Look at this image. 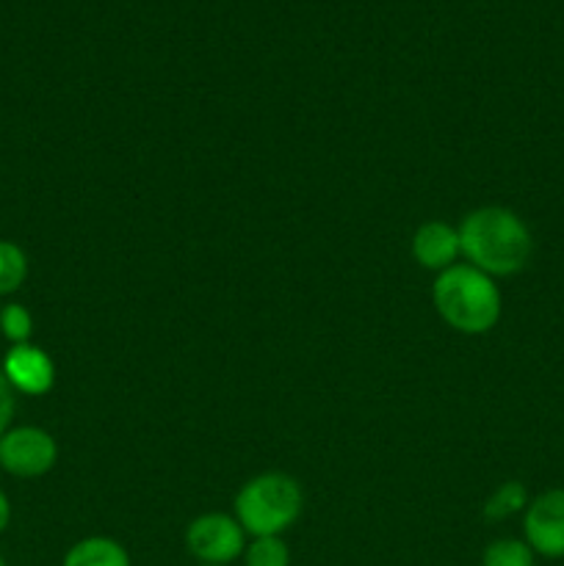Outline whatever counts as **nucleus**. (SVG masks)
Here are the masks:
<instances>
[{"label":"nucleus","mask_w":564,"mask_h":566,"mask_svg":"<svg viewBox=\"0 0 564 566\" xmlns=\"http://www.w3.org/2000/svg\"><path fill=\"white\" fill-rule=\"evenodd\" d=\"M457 230L468 263L492 280L523 271L534 249L525 221L514 210L495 205L468 213Z\"/></svg>","instance_id":"obj_1"},{"label":"nucleus","mask_w":564,"mask_h":566,"mask_svg":"<svg viewBox=\"0 0 564 566\" xmlns=\"http://www.w3.org/2000/svg\"><path fill=\"white\" fill-rule=\"evenodd\" d=\"M431 298L440 318L462 335H484L501 321V287L470 263H457L440 271L431 287Z\"/></svg>","instance_id":"obj_2"},{"label":"nucleus","mask_w":564,"mask_h":566,"mask_svg":"<svg viewBox=\"0 0 564 566\" xmlns=\"http://www.w3.org/2000/svg\"><path fill=\"white\" fill-rule=\"evenodd\" d=\"M304 506L302 486L285 473L249 479L236 495V520L247 536H282L299 520Z\"/></svg>","instance_id":"obj_3"},{"label":"nucleus","mask_w":564,"mask_h":566,"mask_svg":"<svg viewBox=\"0 0 564 566\" xmlns=\"http://www.w3.org/2000/svg\"><path fill=\"white\" fill-rule=\"evenodd\" d=\"M186 547L199 564L230 566L247 551V531L230 514H202L186 528Z\"/></svg>","instance_id":"obj_4"},{"label":"nucleus","mask_w":564,"mask_h":566,"mask_svg":"<svg viewBox=\"0 0 564 566\" xmlns=\"http://www.w3.org/2000/svg\"><path fill=\"white\" fill-rule=\"evenodd\" d=\"M59 459V442L39 426H17L0 437V470L14 479H39Z\"/></svg>","instance_id":"obj_5"},{"label":"nucleus","mask_w":564,"mask_h":566,"mask_svg":"<svg viewBox=\"0 0 564 566\" xmlns=\"http://www.w3.org/2000/svg\"><path fill=\"white\" fill-rule=\"evenodd\" d=\"M523 531L534 556L564 558V490L542 492L529 501Z\"/></svg>","instance_id":"obj_6"},{"label":"nucleus","mask_w":564,"mask_h":566,"mask_svg":"<svg viewBox=\"0 0 564 566\" xmlns=\"http://www.w3.org/2000/svg\"><path fill=\"white\" fill-rule=\"evenodd\" d=\"M0 370L9 379V385L14 387V392H22V396H44L55 385L53 359L48 357V352L33 346V343L11 346Z\"/></svg>","instance_id":"obj_7"},{"label":"nucleus","mask_w":564,"mask_h":566,"mask_svg":"<svg viewBox=\"0 0 564 566\" xmlns=\"http://www.w3.org/2000/svg\"><path fill=\"white\" fill-rule=\"evenodd\" d=\"M462 254L459 247V230L448 221H426L418 227L412 238V258L429 271H446L457 265V258Z\"/></svg>","instance_id":"obj_8"},{"label":"nucleus","mask_w":564,"mask_h":566,"mask_svg":"<svg viewBox=\"0 0 564 566\" xmlns=\"http://www.w3.org/2000/svg\"><path fill=\"white\" fill-rule=\"evenodd\" d=\"M61 566H130L125 547L108 536H88L66 551Z\"/></svg>","instance_id":"obj_9"},{"label":"nucleus","mask_w":564,"mask_h":566,"mask_svg":"<svg viewBox=\"0 0 564 566\" xmlns=\"http://www.w3.org/2000/svg\"><path fill=\"white\" fill-rule=\"evenodd\" d=\"M529 506V492L520 481H506V484L498 486L484 503V517L492 523H501V520L514 517L518 512Z\"/></svg>","instance_id":"obj_10"},{"label":"nucleus","mask_w":564,"mask_h":566,"mask_svg":"<svg viewBox=\"0 0 564 566\" xmlns=\"http://www.w3.org/2000/svg\"><path fill=\"white\" fill-rule=\"evenodd\" d=\"M28 280V254L14 241H0V296H11Z\"/></svg>","instance_id":"obj_11"},{"label":"nucleus","mask_w":564,"mask_h":566,"mask_svg":"<svg viewBox=\"0 0 564 566\" xmlns=\"http://www.w3.org/2000/svg\"><path fill=\"white\" fill-rule=\"evenodd\" d=\"M481 566H534V551L523 539H498L487 545Z\"/></svg>","instance_id":"obj_12"},{"label":"nucleus","mask_w":564,"mask_h":566,"mask_svg":"<svg viewBox=\"0 0 564 566\" xmlns=\"http://www.w3.org/2000/svg\"><path fill=\"white\" fill-rule=\"evenodd\" d=\"M247 566H291V551L282 536H258L243 551Z\"/></svg>","instance_id":"obj_13"},{"label":"nucleus","mask_w":564,"mask_h":566,"mask_svg":"<svg viewBox=\"0 0 564 566\" xmlns=\"http://www.w3.org/2000/svg\"><path fill=\"white\" fill-rule=\"evenodd\" d=\"M0 332H3L6 340L11 346H20V343H31L33 335V318L22 304H6L0 310Z\"/></svg>","instance_id":"obj_14"},{"label":"nucleus","mask_w":564,"mask_h":566,"mask_svg":"<svg viewBox=\"0 0 564 566\" xmlns=\"http://www.w3.org/2000/svg\"><path fill=\"white\" fill-rule=\"evenodd\" d=\"M17 409V392L14 387L9 385V379L0 370V437L11 429V418H14Z\"/></svg>","instance_id":"obj_15"},{"label":"nucleus","mask_w":564,"mask_h":566,"mask_svg":"<svg viewBox=\"0 0 564 566\" xmlns=\"http://www.w3.org/2000/svg\"><path fill=\"white\" fill-rule=\"evenodd\" d=\"M9 523H11V503H9V495L0 490V534H6Z\"/></svg>","instance_id":"obj_16"},{"label":"nucleus","mask_w":564,"mask_h":566,"mask_svg":"<svg viewBox=\"0 0 564 566\" xmlns=\"http://www.w3.org/2000/svg\"><path fill=\"white\" fill-rule=\"evenodd\" d=\"M0 566H6V562H3V556H0Z\"/></svg>","instance_id":"obj_17"},{"label":"nucleus","mask_w":564,"mask_h":566,"mask_svg":"<svg viewBox=\"0 0 564 566\" xmlns=\"http://www.w3.org/2000/svg\"><path fill=\"white\" fill-rule=\"evenodd\" d=\"M199 566H208V564H199Z\"/></svg>","instance_id":"obj_18"}]
</instances>
